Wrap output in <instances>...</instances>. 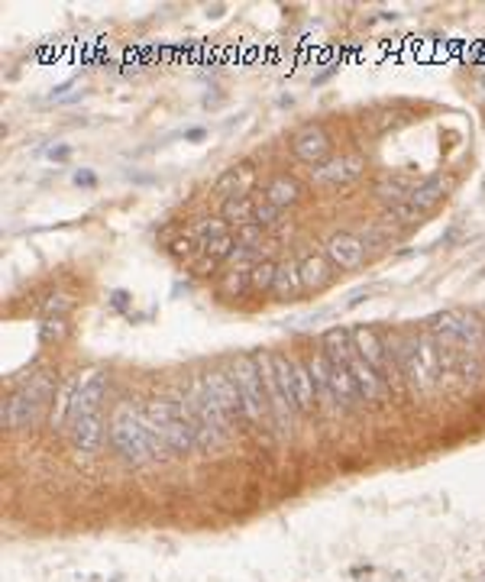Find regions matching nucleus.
I'll return each instance as SVG.
<instances>
[{
  "label": "nucleus",
  "instance_id": "obj_24",
  "mask_svg": "<svg viewBox=\"0 0 485 582\" xmlns=\"http://www.w3.org/2000/svg\"><path fill=\"white\" fill-rule=\"evenodd\" d=\"M375 194H379V201H385L388 207H395V204L411 198V191L404 185H398V181H379V185H375Z\"/></svg>",
  "mask_w": 485,
  "mask_h": 582
},
{
  "label": "nucleus",
  "instance_id": "obj_19",
  "mask_svg": "<svg viewBox=\"0 0 485 582\" xmlns=\"http://www.w3.org/2000/svg\"><path fill=\"white\" fill-rule=\"evenodd\" d=\"M446 188H450V185H446L444 178H428V181H420L418 188H411V198H408V201H411L414 207L424 214V210H430L436 201H440V198H444Z\"/></svg>",
  "mask_w": 485,
  "mask_h": 582
},
{
  "label": "nucleus",
  "instance_id": "obj_32",
  "mask_svg": "<svg viewBox=\"0 0 485 582\" xmlns=\"http://www.w3.org/2000/svg\"><path fill=\"white\" fill-rule=\"evenodd\" d=\"M75 181H78V185H94V175H88V172H78V175H75Z\"/></svg>",
  "mask_w": 485,
  "mask_h": 582
},
{
  "label": "nucleus",
  "instance_id": "obj_14",
  "mask_svg": "<svg viewBox=\"0 0 485 582\" xmlns=\"http://www.w3.org/2000/svg\"><path fill=\"white\" fill-rule=\"evenodd\" d=\"M301 291H304V282H301V266H298V262H291V259L278 262V269H275L272 295H278L282 301H288V298H298Z\"/></svg>",
  "mask_w": 485,
  "mask_h": 582
},
{
  "label": "nucleus",
  "instance_id": "obj_29",
  "mask_svg": "<svg viewBox=\"0 0 485 582\" xmlns=\"http://www.w3.org/2000/svg\"><path fill=\"white\" fill-rule=\"evenodd\" d=\"M65 337V321L62 317H48L42 323V343H52V340H62Z\"/></svg>",
  "mask_w": 485,
  "mask_h": 582
},
{
  "label": "nucleus",
  "instance_id": "obj_4",
  "mask_svg": "<svg viewBox=\"0 0 485 582\" xmlns=\"http://www.w3.org/2000/svg\"><path fill=\"white\" fill-rule=\"evenodd\" d=\"M56 395V382H52V372H36L23 388H16L10 395L7 408H4V424L10 430L20 428H36L46 414L48 398Z\"/></svg>",
  "mask_w": 485,
  "mask_h": 582
},
{
  "label": "nucleus",
  "instance_id": "obj_21",
  "mask_svg": "<svg viewBox=\"0 0 485 582\" xmlns=\"http://www.w3.org/2000/svg\"><path fill=\"white\" fill-rule=\"evenodd\" d=\"M252 288L250 285V269H236V272H226L224 282H220V298H240L242 291Z\"/></svg>",
  "mask_w": 485,
  "mask_h": 582
},
{
  "label": "nucleus",
  "instance_id": "obj_15",
  "mask_svg": "<svg viewBox=\"0 0 485 582\" xmlns=\"http://www.w3.org/2000/svg\"><path fill=\"white\" fill-rule=\"evenodd\" d=\"M266 201L272 204V207L285 210V207H295V204L301 201V188L295 178L288 175H275L272 181L266 185Z\"/></svg>",
  "mask_w": 485,
  "mask_h": 582
},
{
  "label": "nucleus",
  "instance_id": "obj_2",
  "mask_svg": "<svg viewBox=\"0 0 485 582\" xmlns=\"http://www.w3.org/2000/svg\"><path fill=\"white\" fill-rule=\"evenodd\" d=\"M146 420L153 424L155 434L169 444L172 453H188L198 446V420H194L188 401H169V398H153L146 404Z\"/></svg>",
  "mask_w": 485,
  "mask_h": 582
},
{
  "label": "nucleus",
  "instance_id": "obj_11",
  "mask_svg": "<svg viewBox=\"0 0 485 582\" xmlns=\"http://www.w3.org/2000/svg\"><path fill=\"white\" fill-rule=\"evenodd\" d=\"M204 382H207L210 395L217 398L220 408H224L230 418H234V414H242L240 388H236V382H234V375H230V372H207V375H204Z\"/></svg>",
  "mask_w": 485,
  "mask_h": 582
},
{
  "label": "nucleus",
  "instance_id": "obj_16",
  "mask_svg": "<svg viewBox=\"0 0 485 582\" xmlns=\"http://www.w3.org/2000/svg\"><path fill=\"white\" fill-rule=\"evenodd\" d=\"M295 404L298 411H314L317 404V392H314V379H311V369H307L304 359H295Z\"/></svg>",
  "mask_w": 485,
  "mask_h": 582
},
{
  "label": "nucleus",
  "instance_id": "obj_17",
  "mask_svg": "<svg viewBox=\"0 0 485 582\" xmlns=\"http://www.w3.org/2000/svg\"><path fill=\"white\" fill-rule=\"evenodd\" d=\"M224 220L230 226H246V224H256V204L246 198V194H234L224 201Z\"/></svg>",
  "mask_w": 485,
  "mask_h": 582
},
{
  "label": "nucleus",
  "instance_id": "obj_12",
  "mask_svg": "<svg viewBox=\"0 0 485 582\" xmlns=\"http://www.w3.org/2000/svg\"><path fill=\"white\" fill-rule=\"evenodd\" d=\"M307 369H311V379H314L317 408H321V411H333V408H337V398H333V385H331V359H327V353L311 356V359H307Z\"/></svg>",
  "mask_w": 485,
  "mask_h": 582
},
{
  "label": "nucleus",
  "instance_id": "obj_28",
  "mask_svg": "<svg viewBox=\"0 0 485 582\" xmlns=\"http://www.w3.org/2000/svg\"><path fill=\"white\" fill-rule=\"evenodd\" d=\"M72 311V298L68 295H52V298L46 301V314L48 317H62Z\"/></svg>",
  "mask_w": 485,
  "mask_h": 582
},
{
  "label": "nucleus",
  "instance_id": "obj_7",
  "mask_svg": "<svg viewBox=\"0 0 485 582\" xmlns=\"http://www.w3.org/2000/svg\"><path fill=\"white\" fill-rule=\"evenodd\" d=\"M291 153H295V159L307 162V165H314L317 169V165H323L327 155H331V137H327L321 127H304L291 137Z\"/></svg>",
  "mask_w": 485,
  "mask_h": 582
},
{
  "label": "nucleus",
  "instance_id": "obj_8",
  "mask_svg": "<svg viewBox=\"0 0 485 582\" xmlns=\"http://www.w3.org/2000/svg\"><path fill=\"white\" fill-rule=\"evenodd\" d=\"M323 250H327V259H331L337 269H359L366 259V242L356 234H347V230L333 234Z\"/></svg>",
  "mask_w": 485,
  "mask_h": 582
},
{
  "label": "nucleus",
  "instance_id": "obj_5",
  "mask_svg": "<svg viewBox=\"0 0 485 582\" xmlns=\"http://www.w3.org/2000/svg\"><path fill=\"white\" fill-rule=\"evenodd\" d=\"M230 375H234L236 388H240V398H242V414L250 418V424H262V420L272 414L269 408V398H266V385H262V372H259L256 356L250 353H240L230 366Z\"/></svg>",
  "mask_w": 485,
  "mask_h": 582
},
{
  "label": "nucleus",
  "instance_id": "obj_9",
  "mask_svg": "<svg viewBox=\"0 0 485 582\" xmlns=\"http://www.w3.org/2000/svg\"><path fill=\"white\" fill-rule=\"evenodd\" d=\"M366 169L363 155H337V159H327L323 165L314 169V181L323 185H347L353 178H359Z\"/></svg>",
  "mask_w": 485,
  "mask_h": 582
},
{
  "label": "nucleus",
  "instance_id": "obj_20",
  "mask_svg": "<svg viewBox=\"0 0 485 582\" xmlns=\"http://www.w3.org/2000/svg\"><path fill=\"white\" fill-rule=\"evenodd\" d=\"M301 266V282L304 288H323V285L331 282V262L323 256H307L298 262Z\"/></svg>",
  "mask_w": 485,
  "mask_h": 582
},
{
  "label": "nucleus",
  "instance_id": "obj_31",
  "mask_svg": "<svg viewBox=\"0 0 485 582\" xmlns=\"http://www.w3.org/2000/svg\"><path fill=\"white\" fill-rule=\"evenodd\" d=\"M172 252H175V256H188V252H191V240H175L172 242Z\"/></svg>",
  "mask_w": 485,
  "mask_h": 582
},
{
  "label": "nucleus",
  "instance_id": "obj_22",
  "mask_svg": "<svg viewBox=\"0 0 485 582\" xmlns=\"http://www.w3.org/2000/svg\"><path fill=\"white\" fill-rule=\"evenodd\" d=\"M224 236H230V224L226 220H201L198 224V242L201 246H210V242H217V240H224Z\"/></svg>",
  "mask_w": 485,
  "mask_h": 582
},
{
  "label": "nucleus",
  "instance_id": "obj_18",
  "mask_svg": "<svg viewBox=\"0 0 485 582\" xmlns=\"http://www.w3.org/2000/svg\"><path fill=\"white\" fill-rule=\"evenodd\" d=\"M353 333L343 331V327H333V331L323 333V353L331 363H347L349 353H353Z\"/></svg>",
  "mask_w": 485,
  "mask_h": 582
},
{
  "label": "nucleus",
  "instance_id": "obj_23",
  "mask_svg": "<svg viewBox=\"0 0 485 582\" xmlns=\"http://www.w3.org/2000/svg\"><path fill=\"white\" fill-rule=\"evenodd\" d=\"M275 269H278V266H272V262H256V266H250V285H252V291H272Z\"/></svg>",
  "mask_w": 485,
  "mask_h": 582
},
{
  "label": "nucleus",
  "instance_id": "obj_25",
  "mask_svg": "<svg viewBox=\"0 0 485 582\" xmlns=\"http://www.w3.org/2000/svg\"><path fill=\"white\" fill-rule=\"evenodd\" d=\"M214 194H226V198H234V194H242V178H240V169H226L224 175L214 181Z\"/></svg>",
  "mask_w": 485,
  "mask_h": 582
},
{
  "label": "nucleus",
  "instance_id": "obj_1",
  "mask_svg": "<svg viewBox=\"0 0 485 582\" xmlns=\"http://www.w3.org/2000/svg\"><path fill=\"white\" fill-rule=\"evenodd\" d=\"M104 372H91L88 379H78L68 411V430L81 453H97L104 440V420H101V401H104Z\"/></svg>",
  "mask_w": 485,
  "mask_h": 582
},
{
  "label": "nucleus",
  "instance_id": "obj_26",
  "mask_svg": "<svg viewBox=\"0 0 485 582\" xmlns=\"http://www.w3.org/2000/svg\"><path fill=\"white\" fill-rule=\"evenodd\" d=\"M385 217H388V220H395V224H418V220H420V210L414 207L411 201H401V204H395V207H388V210H385Z\"/></svg>",
  "mask_w": 485,
  "mask_h": 582
},
{
  "label": "nucleus",
  "instance_id": "obj_6",
  "mask_svg": "<svg viewBox=\"0 0 485 582\" xmlns=\"http://www.w3.org/2000/svg\"><path fill=\"white\" fill-rule=\"evenodd\" d=\"M395 359H398V369L408 382H411L418 392H430L434 388V375L428 372V366L420 363V353H418V340H395Z\"/></svg>",
  "mask_w": 485,
  "mask_h": 582
},
{
  "label": "nucleus",
  "instance_id": "obj_27",
  "mask_svg": "<svg viewBox=\"0 0 485 582\" xmlns=\"http://www.w3.org/2000/svg\"><path fill=\"white\" fill-rule=\"evenodd\" d=\"M259 240H262V226H259V224H246V226H240V230H236V242H240V246H250V250H256Z\"/></svg>",
  "mask_w": 485,
  "mask_h": 582
},
{
  "label": "nucleus",
  "instance_id": "obj_13",
  "mask_svg": "<svg viewBox=\"0 0 485 582\" xmlns=\"http://www.w3.org/2000/svg\"><path fill=\"white\" fill-rule=\"evenodd\" d=\"M349 333H353V347H356V353L363 356V359L372 366V369H375V372L388 369L385 347H382V340L375 337V331H372V327H356V331H349Z\"/></svg>",
  "mask_w": 485,
  "mask_h": 582
},
{
  "label": "nucleus",
  "instance_id": "obj_33",
  "mask_svg": "<svg viewBox=\"0 0 485 582\" xmlns=\"http://www.w3.org/2000/svg\"><path fill=\"white\" fill-rule=\"evenodd\" d=\"M185 139H191V143H198V139H204V129H188V137Z\"/></svg>",
  "mask_w": 485,
  "mask_h": 582
},
{
  "label": "nucleus",
  "instance_id": "obj_30",
  "mask_svg": "<svg viewBox=\"0 0 485 582\" xmlns=\"http://www.w3.org/2000/svg\"><path fill=\"white\" fill-rule=\"evenodd\" d=\"M278 220V207H272L269 201H259L256 204V224L259 226H272Z\"/></svg>",
  "mask_w": 485,
  "mask_h": 582
},
{
  "label": "nucleus",
  "instance_id": "obj_10",
  "mask_svg": "<svg viewBox=\"0 0 485 582\" xmlns=\"http://www.w3.org/2000/svg\"><path fill=\"white\" fill-rule=\"evenodd\" d=\"M347 366H349V372H353L356 385H359V395H363L366 401H379V398L388 395V388H385V382H382V375L372 369V366L366 363V359L356 353V349L349 353Z\"/></svg>",
  "mask_w": 485,
  "mask_h": 582
},
{
  "label": "nucleus",
  "instance_id": "obj_3",
  "mask_svg": "<svg viewBox=\"0 0 485 582\" xmlns=\"http://www.w3.org/2000/svg\"><path fill=\"white\" fill-rule=\"evenodd\" d=\"M110 440L117 446L123 460L133 463V466H143V463L155 460L153 453V436L146 428V418L139 408H133L129 401H120L110 414Z\"/></svg>",
  "mask_w": 485,
  "mask_h": 582
}]
</instances>
